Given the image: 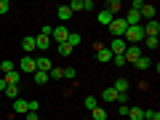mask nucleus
Segmentation results:
<instances>
[{"label": "nucleus", "instance_id": "ddd939ff", "mask_svg": "<svg viewBox=\"0 0 160 120\" xmlns=\"http://www.w3.org/2000/svg\"><path fill=\"white\" fill-rule=\"evenodd\" d=\"M115 91H118V93H128V91H131V83H128V80L126 78H118V80H115Z\"/></svg>", "mask_w": 160, "mask_h": 120}, {"label": "nucleus", "instance_id": "c9c22d12", "mask_svg": "<svg viewBox=\"0 0 160 120\" xmlns=\"http://www.w3.org/2000/svg\"><path fill=\"white\" fill-rule=\"evenodd\" d=\"M38 107H40V104L35 102V99H29V112H38Z\"/></svg>", "mask_w": 160, "mask_h": 120}, {"label": "nucleus", "instance_id": "4be33fe9", "mask_svg": "<svg viewBox=\"0 0 160 120\" xmlns=\"http://www.w3.org/2000/svg\"><path fill=\"white\" fill-rule=\"evenodd\" d=\"M91 120H107V109H102V107L91 109Z\"/></svg>", "mask_w": 160, "mask_h": 120}, {"label": "nucleus", "instance_id": "7c9ffc66", "mask_svg": "<svg viewBox=\"0 0 160 120\" xmlns=\"http://www.w3.org/2000/svg\"><path fill=\"white\" fill-rule=\"evenodd\" d=\"M144 118L147 120H160V112L158 109H144Z\"/></svg>", "mask_w": 160, "mask_h": 120}, {"label": "nucleus", "instance_id": "9b49d317", "mask_svg": "<svg viewBox=\"0 0 160 120\" xmlns=\"http://www.w3.org/2000/svg\"><path fill=\"white\" fill-rule=\"evenodd\" d=\"M22 48L27 51V56L32 51H38V46H35V35H24V40H22Z\"/></svg>", "mask_w": 160, "mask_h": 120}, {"label": "nucleus", "instance_id": "79ce46f5", "mask_svg": "<svg viewBox=\"0 0 160 120\" xmlns=\"http://www.w3.org/2000/svg\"><path fill=\"white\" fill-rule=\"evenodd\" d=\"M40 120H43V118H40Z\"/></svg>", "mask_w": 160, "mask_h": 120}, {"label": "nucleus", "instance_id": "b1692460", "mask_svg": "<svg viewBox=\"0 0 160 120\" xmlns=\"http://www.w3.org/2000/svg\"><path fill=\"white\" fill-rule=\"evenodd\" d=\"M83 104H86V109L91 112V109L99 107V99H96V96H86V102H83Z\"/></svg>", "mask_w": 160, "mask_h": 120}, {"label": "nucleus", "instance_id": "0eeeda50", "mask_svg": "<svg viewBox=\"0 0 160 120\" xmlns=\"http://www.w3.org/2000/svg\"><path fill=\"white\" fill-rule=\"evenodd\" d=\"M35 67H38V72H51V59L48 56H35Z\"/></svg>", "mask_w": 160, "mask_h": 120}, {"label": "nucleus", "instance_id": "f03ea898", "mask_svg": "<svg viewBox=\"0 0 160 120\" xmlns=\"http://www.w3.org/2000/svg\"><path fill=\"white\" fill-rule=\"evenodd\" d=\"M51 38L56 40L59 46H62V43H67V40H69V27H67V24H59V27H53V29H51Z\"/></svg>", "mask_w": 160, "mask_h": 120}, {"label": "nucleus", "instance_id": "4468645a", "mask_svg": "<svg viewBox=\"0 0 160 120\" xmlns=\"http://www.w3.org/2000/svg\"><path fill=\"white\" fill-rule=\"evenodd\" d=\"M96 19H99V24H102V27H109V22H112L115 16H112V13H109V11H107V8H102Z\"/></svg>", "mask_w": 160, "mask_h": 120}, {"label": "nucleus", "instance_id": "c85d7f7f", "mask_svg": "<svg viewBox=\"0 0 160 120\" xmlns=\"http://www.w3.org/2000/svg\"><path fill=\"white\" fill-rule=\"evenodd\" d=\"M80 40H83V38H80L78 32H69V40H67V43H69V46L75 48V46H80Z\"/></svg>", "mask_w": 160, "mask_h": 120}, {"label": "nucleus", "instance_id": "a878e982", "mask_svg": "<svg viewBox=\"0 0 160 120\" xmlns=\"http://www.w3.org/2000/svg\"><path fill=\"white\" fill-rule=\"evenodd\" d=\"M142 43L147 46V51H158V38H144Z\"/></svg>", "mask_w": 160, "mask_h": 120}, {"label": "nucleus", "instance_id": "f3484780", "mask_svg": "<svg viewBox=\"0 0 160 120\" xmlns=\"http://www.w3.org/2000/svg\"><path fill=\"white\" fill-rule=\"evenodd\" d=\"M96 59H99V62H112V51H109V48H99V51H96Z\"/></svg>", "mask_w": 160, "mask_h": 120}, {"label": "nucleus", "instance_id": "39448f33", "mask_svg": "<svg viewBox=\"0 0 160 120\" xmlns=\"http://www.w3.org/2000/svg\"><path fill=\"white\" fill-rule=\"evenodd\" d=\"M139 56H142V48H139V46H128V48H126V53H123V59H126V64H128V62L133 64V62H136Z\"/></svg>", "mask_w": 160, "mask_h": 120}, {"label": "nucleus", "instance_id": "6ab92c4d", "mask_svg": "<svg viewBox=\"0 0 160 120\" xmlns=\"http://www.w3.org/2000/svg\"><path fill=\"white\" fill-rule=\"evenodd\" d=\"M56 16L62 19V22H69V16H72V11H69V6H59V8H56Z\"/></svg>", "mask_w": 160, "mask_h": 120}, {"label": "nucleus", "instance_id": "412c9836", "mask_svg": "<svg viewBox=\"0 0 160 120\" xmlns=\"http://www.w3.org/2000/svg\"><path fill=\"white\" fill-rule=\"evenodd\" d=\"M128 118H131V120H144V109H139V107H128Z\"/></svg>", "mask_w": 160, "mask_h": 120}, {"label": "nucleus", "instance_id": "a19ab883", "mask_svg": "<svg viewBox=\"0 0 160 120\" xmlns=\"http://www.w3.org/2000/svg\"><path fill=\"white\" fill-rule=\"evenodd\" d=\"M83 120H91V118H83Z\"/></svg>", "mask_w": 160, "mask_h": 120}, {"label": "nucleus", "instance_id": "58836bf2", "mask_svg": "<svg viewBox=\"0 0 160 120\" xmlns=\"http://www.w3.org/2000/svg\"><path fill=\"white\" fill-rule=\"evenodd\" d=\"M27 120H40V115H35V112H27Z\"/></svg>", "mask_w": 160, "mask_h": 120}, {"label": "nucleus", "instance_id": "9d476101", "mask_svg": "<svg viewBox=\"0 0 160 120\" xmlns=\"http://www.w3.org/2000/svg\"><path fill=\"white\" fill-rule=\"evenodd\" d=\"M19 67H22V72H38V67H35V56H27V53H24V59L19 62Z\"/></svg>", "mask_w": 160, "mask_h": 120}, {"label": "nucleus", "instance_id": "4c0bfd02", "mask_svg": "<svg viewBox=\"0 0 160 120\" xmlns=\"http://www.w3.org/2000/svg\"><path fill=\"white\" fill-rule=\"evenodd\" d=\"M118 104H128V93H120V96H118Z\"/></svg>", "mask_w": 160, "mask_h": 120}, {"label": "nucleus", "instance_id": "473e14b6", "mask_svg": "<svg viewBox=\"0 0 160 120\" xmlns=\"http://www.w3.org/2000/svg\"><path fill=\"white\" fill-rule=\"evenodd\" d=\"M75 75H78V72H75L72 67H64V78H67V80H75Z\"/></svg>", "mask_w": 160, "mask_h": 120}, {"label": "nucleus", "instance_id": "393cba45", "mask_svg": "<svg viewBox=\"0 0 160 120\" xmlns=\"http://www.w3.org/2000/svg\"><path fill=\"white\" fill-rule=\"evenodd\" d=\"M11 69H16V64H13L11 59H3V62H0V72H11Z\"/></svg>", "mask_w": 160, "mask_h": 120}, {"label": "nucleus", "instance_id": "cd10ccee", "mask_svg": "<svg viewBox=\"0 0 160 120\" xmlns=\"http://www.w3.org/2000/svg\"><path fill=\"white\" fill-rule=\"evenodd\" d=\"M120 8H123V6H120L118 0H109V3H107V11L112 13V16H115V13H118V11H120Z\"/></svg>", "mask_w": 160, "mask_h": 120}, {"label": "nucleus", "instance_id": "aec40b11", "mask_svg": "<svg viewBox=\"0 0 160 120\" xmlns=\"http://www.w3.org/2000/svg\"><path fill=\"white\" fill-rule=\"evenodd\" d=\"M19 93H22V91H19V86H6V99L16 102V99H19Z\"/></svg>", "mask_w": 160, "mask_h": 120}, {"label": "nucleus", "instance_id": "c756f323", "mask_svg": "<svg viewBox=\"0 0 160 120\" xmlns=\"http://www.w3.org/2000/svg\"><path fill=\"white\" fill-rule=\"evenodd\" d=\"M72 51H75V48L69 46V43H62V46H59V53H62V56H69Z\"/></svg>", "mask_w": 160, "mask_h": 120}, {"label": "nucleus", "instance_id": "6e6552de", "mask_svg": "<svg viewBox=\"0 0 160 120\" xmlns=\"http://www.w3.org/2000/svg\"><path fill=\"white\" fill-rule=\"evenodd\" d=\"M142 29H144V38H158V32H160V24H158V19H155V22H147Z\"/></svg>", "mask_w": 160, "mask_h": 120}, {"label": "nucleus", "instance_id": "f257e3e1", "mask_svg": "<svg viewBox=\"0 0 160 120\" xmlns=\"http://www.w3.org/2000/svg\"><path fill=\"white\" fill-rule=\"evenodd\" d=\"M123 40H126L128 46H139V43L144 40V29L139 27V24H136V27H128L126 35H123Z\"/></svg>", "mask_w": 160, "mask_h": 120}, {"label": "nucleus", "instance_id": "1a4fd4ad", "mask_svg": "<svg viewBox=\"0 0 160 120\" xmlns=\"http://www.w3.org/2000/svg\"><path fill=\"white\" fill-rule=\"evenodd\" d=\"M118 96H120V93L115 91L112 86H109V88H104V91H102V99H99V102H104V104H112V102H118Z\"/></svg>", "mask_w": 160, "mask_h": 120}, {"label": "nucleus", "instance_id": "e433bc0d", "mask_svg": "<svg viewBox=\"0 0 160 120\" xmlns=\"http://www.w3.org/2000/svg\"><path fill=\"white\" fill-rule=\"evenodd\" d=\"M118 112L120 115H128V104H118Z\"/></svg>", "mask_w": 160, "mask_h": 120}, {"label": "nucleus", "instance_id": "2f4dec72", "mask_svg": "<svg viewBox=\"0 0 160 120\" xmlns=\"http://www.w3.org/2000/svg\"><path fill=\"white\" fill-rule=\"evenodd\" d=\"M69 11H83V0H72V3H69Z\"/></svg>", "mask_w": 160, "mask_h": 120}, {"label": "nucleus", "instance_id": "bb28decb", "mask_svg": "<svg viewBox=\"0 0 160 120\" xmlns=\"http://www.w3.org/2000/svg\"><path fill=\"white\" fill-rule=\"evenodd\" d=\"M35 83H38V86H46L48 83V72H35Z\"/></svg>", "mask_w": 160, "mask_h": 120}, {"label": "nucleus", "instance_id": "7ed1b4c3", "mask_svg": "<svg viewBox=\"0 0 160 120\" xmlns=\"http://www.w3.org/2000/svg\"><path fill=\"white\" fill-rule=\"evenodd\" d=\"M107 29L112 32V38H123V35H126V29H128V24L123 22V19H112Z\"/></svg>", "mask_w": 160, "mask_h": 120}, {"label": "nucleus", "instance_id": "dca6fc26", "mask_svg": "<svg viewBox=\"0 0 160 120\" xmlns=\"http://www.w3.org/2000/svg\"><path fill=\"white\" fill-rule=\"evenodd\" d=\"M133 67H136V69H142V72H144V69H149V67H152V62H149V59H147V56L142 53V56H139L136 62H133Z\"/></svg>", "mask_w": 160, "mask_h": 120}, {"label": "nucleus", "instance_id": "37998d69", "mask_svg": "<svg viewBox=\"0 0 160 120\" xmlns=\"http://www.w3.org/2000/svg\"><path fill=\"white\" fill-rule=\"evenodd\" d=\"M144 120H147V118H144Z\"/></svg>", "mask_w": 160, "mask_h": 120}, {"label": "nucleus", "instance_id": "423d86ee", "mask_svg": "<svg viewBox=\"0 0 160 120\" xmlns=\"http://www.w3.org/2000/svg\"><path fill=\"white\" fill-rule=\"evenodd\" d=\"M139 13H142V19H147V22H155V19H158V8H155V6H149V3H144Z\"/></svg>", "mask_w": 160, "mask_h": 120}, {"label": "nucleus", "instance_id": "20e7f679", "mask_svg": "<svg viewBox=\"0 0 160 120\" xmlns=\"http://www.w3.org/2000/svg\"><path fill=\"white\" fill-rule=\"evenodd\" d=\"M128 48V43L123 38H112V46H109V51H112V56H123Z\"/></svg>", "mask_w": 160, "mask_h": 120}, {"label": "nucleus", "instance_id": "72a5a7b5", "mask_svg": "<svg viewBox=\"0 0 160 120\" xmlns=\"http://www.w3.org/2000/svg\"><path fill=\"white\" fill-rule=\"evenodd\" d=\"M112 62H115V67H126V59L123 56H112Z\"/></svg>", "mask_w": 160, "mask_h": 120}, {"label": "nucleus", "instance_id": "ea45409f", "mask_svg": "<svg viewBox=\"0 0 160 120\" xmlns=\"http://www.w3.org/2000/svg\"><path fill=\"white\" fill-rule=\"evenodd\" d=\"M0 91H6V80L0 78Z\"/></svg>", "mask_w": 160, "mask_h": 120}, {"label": "nucleus", "instance_id": "a211bd4d", "mask_svg": "<svg viewBox=\"0 0 160 120\" xmlns=\"http://www.w3.org/2000/svg\"><path fill=\"white\" fill-rule=\"evenodd\" d=\"M3 80H6V86H19V72H16V69H11V72H6V78H3Z\"/></svg>", "mask_w": 160, "mask_h": 120}, {"label": "nucleus", "instance_id": "5701e85b", "mask_svg": "<svg viewBox=\"0 0 160 120\" xmlns=\"http://www.w3.org/2000/svg\"><path fill=\"white\" fill-rule=\"evenodd\" d=\"M48 78H51V80H62V78H64V67H51Z\"/></svg>", "mask_w": 160, "mask_h": 120}, {"label": "nucleus", "instance_id": "2eb2a0df", "mask_svg": "<svg viewBox=\"0 0 160 120\" xmlns=\"http://www.w3.org/2000/svg\"><path fill=\"white\" fill-rule=\"evenodd\" d=\"M48 40H51V38H48V35H43V32L35 35V46H38V51H46V48H48Z\"/></svg>", "mask_w": 160, "mask_h": 120}, {"label": "nucleus", "instance_id": "f704fd0d", "mask_svg": "<svg viewBox=\"0 0 160 120\" xmlns=\"http://www.w3.org/2000/svg\"><path fill=\"white\" fill-rule=\"evenodd\" d=\"M8 8H11V6H8V0H0V13H8Z\"/></svg>", "mask_w": 160, "mask_h": 120}, {"label": "nucleus", "instance_id": "f8f14e48", "mask_svg": "<svg viewBox=\"0 0 160 120\" xmlns=\"http://www.w3.org/2000/svg\"><path fill=\"white\" fill-rule=\"evenodd\" d=\"M13 112L16 115H27L29 112V102L27 99H16V102H13Z\"/></svg>", "mask_w": 160, "mask_h": 120}]
</instances>
